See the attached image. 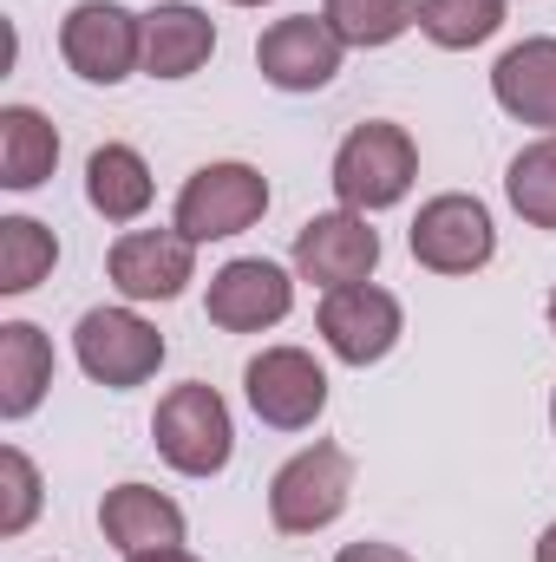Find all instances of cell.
Segmentation results:
<instances>
[{"label":"cell","mask_w":556,"mask_h":562,"mask_svg":"<svg viewBox=\"0 0 556 562\" xmlns=\"http://www.w3.org/2000/svg\"><path fill=\"white\" fill-rule=\"evenodd\" d=\"M59 262V236L33 216H0V294H33Z\"/></svg>","instance_id":"20"},{"label":"cell","mask_w":556,"mask_h":562,"mask_svg":"<svg viewBox=\"0 0 556 562\" xmlns=\"http://www.w3.org/2000/svg\"><path fill=\"white\" fill-rule=\"evenodd\" d=\"M73 360L92 386L105 393H132L144 380H157L164 367V334L144 321L138 307H86L79 327H73Z\"/></svg>","instance_id":"5"},{"label":"cell","mask_w":556,"mask_h":562,"mask_svg":"<svg viewBox=\"0 0 556 562\" xmlns=\"http://www.w3.org/2000/svg\"><path fill=\"white\" fill-rule=\"evenodd\" d=\"M59 59L86 86H125L132 72H144V13L119 0H79L59 20Z\"/></svg>","instance_id":"6"},{"label":"cell","mask_w":556,"mask_h":562,"mask_svg":"<svg viewBox=\"0 0 556 562\" xmlns=\"http://www.w3.org/2000/svg\"><path fill=\"white\" fill-rule=\"evenodd\" d=\"M216 53V20L190 0H164L144 13V72L151 79H190Z\"/></svg>","instance_id":"16"},{"label":"cell","mask_w":556,"mask_h":562,"mask_svg":"<svg viewBox=\"0 0 556 562\" xmlns=\"http://www.w3.org/2000/svg\"><path fill=\"white\" fill-rule=\"evenodd\" d=\"M46 393H53V340L33 321H0V419H33Z\"/></svg>","instance_id":"17"},{"label":"cell","mask_w":556,"mask_h":562,"mask_svg":"<svg viewBox=\"0 0 556 562\" xmlns=\"http://www.w3.org/2000/svg\"><path fill=\"white\" fill-rule=\"evenodd\" d=\"M288 307H294V276L269 262V256H236V262H223L210 288H203V314H210V327H223V334H263V327H281L288 321Z\"/></svg>","instance_id":"11"},{"label":"cell","mask_w":556,"mask_h":562,"mask_svg":"<svg viewBox=\"0 0 556 562\" xmlns=\"http://www.w3.org/2000/svg\"><path fill=\"white\" fill-rule=\"evenodd\" d=\"M263 216H269V177L243 157H223V164H203L184 177L170 223L203 249V243H230V236L256 229Z\"/></svg>","instance_id":"3"},{"label":"cell","mask_w":556,"mask_h":562,"mask_svg":"<svg viewBox=\"0 0 556 562\" xmlns=\"http://www.w3.org/2000/svg\"><path fill=\"white\" fill-rule=\"evenodd\" d=\"M40 504H46L40 464H33L20 445H7V451H0V537H26L33 517H40Z\"/></svg>","instance_id":"24"},{"label":"cell","mask_w":556,"mask_h":562,"mask_svg":"<svg viewBox=\"0 0 556 562\" xmlns=\"http://www.w3.org/2000/svg\"><path fill=\"white\" fill-rule=\"evenodd\" d=\"M59 170V132L40 105L0 112V190H40Z\"/></svg>","instance_id":"19"},{"label":"cell","mask_w":556,"mask_h":562,"mask_svg":"<svg viewBox=\"0 0 556 562\" xmlns=\"http://www.w3.org/2000/svg\"><path fill=\"white\" fill-rule=\"evenodd\" d=\"M243 393L269 431H308L327 413V367L308 347H263L243 367Z\"/></svg>","instance_id":"9"},{"label":"cell","mask_w":556,"mask_h":562,"mask_svg":"<svg viewBox=\"0 0 556 562\" xmlns=\"http://www.w3.org/2000/svg\"><path fill=\"white\" fill-rule=\"evenodd\" d=\"M99 530L119 557H151V550H184V504L164 497L157 484H112L99 497Z\"/></svg>","instance_id":"14"},{"label":"cell","mask_w":556,"mask_h":562,"mask_svg":"<svg viewBox=\"0 0 556 562\" xmlns=\"http://www.w3.org/2000/svg\"><path fill=\"white\" fill-rule=\"evenodd\" d=\"M531 562H556V524H544V537H537V550H531Z\"/></svg>","instance_id":"26"},{"label":"cell","mask_w":556,"mask_h":562,"mask_svg":"<svg viewBox=\"0 0 556 562\" xmlns=\"http://www.w3.org/2000/svg\"><path fill=\"white\" fill-rule=\"evenodd\" d=\"M327 183H334L341 210H360V216L407 203V190L419 183V144H413V132H407V125H393V119H367V125H354V132L341 138V150H334Z\"/></svg>","instance_id":"2"},{"label":"cell","mask_w":556,"mask_h":562,"mask_svg":"<svg viewBox=\"0 0 556 562\" xmlns=\"http://www.w3.org/2000/svg\"><path fill=\"white\" fill-rule=\"evenodd\" d=\"M151 196H157V183H151V164H144L138 144H99L86 157V203L105 223H119V229L138 223L151 210Z\"/></svg>","instance_id":"18"},{"label":"cell","mask_w":556,"mask_h":562,"mask_svg":"<svg viewBox=\"0 0 556 562\" xmlns=\"http://www.w3.org/2000/svg\"><path fill=\"white\" fill-rule=\"evenodd\" d=\"M407 249H413L419 269H432V276H478L498 256V223H491V210L478 196L445 190V196L419 203L413 229H407Z\"/></svg>","instance_id":"8"},{"label":"cell","mask_w":556,"mask_h":562,"mask_svg":"<svg viewBox=\"0 0 556 562\" xmlns=\"http://www.w3.org/2000/svg\"><path fill=\"white\" fill-rule=\"evenodd\" d=\"M374 269H380V229L360 210H321L294 229V276L314 281L321 294L374 281Z\"/></svg>","instance_id":"10"},{"label":"cell","mask_w":556,"mask_h":562,"mask_svg":"<svg viewBox=\"0 0 556 562\" xmlns=\"http://www.w3.org/2000/svg\"><path fill=\"white\" fill-rule=\"evenodd\" d=\"M551 431H556V393H551Z\"/></svg>","instance_id":"30"},{"label":"cell","mask_w":556,"mask_h":562,"mask_svg":"<svg viewBox=\"0 0 556 562\" xmlns=\"http://www.w3.org/2000/svg\"><path fill=\"white\" fill-rule=\"evenodd\" d=\"M551 334H556V288H551Z\"/></svg>","instance_id":"29"},{"label":"cell","mask_w":556,"mask_h":562,"mask_svg":"<svg viewBox=\"0 0 556 562\" xmlns=\"http://www.w3.org/2000/svg\"><path fill=\"white\" fill-rule=\"evenodd\" d=\"M151 445L157 458L177 471V477H223L230 458H236V419H230V400L203 380H184L157 400L151 413Z\"/></svg>","instance_id":"1"},{"label":"cell","mask_w":556,"mask_h":562,"mask_svg":"<svg viewBox=\"0 0 556 562\" xmlns=\"http://www.w3.org/2000/svg\"><path fill=\"white\" fill-rule=\"evenodd\" d=\"M504 196L531 229H556V132H544L537 144H524L504 170Z\"/></svg>","instance_id":"22"},{"label":"cell","mask_w":556,"mask_h":562,"mask_svg":"<svg viewBox=\"0 0 556 562\" xmlns=\"http://www.w3.org/2000/svg\"><path fill=\"white\" fill-rule=\"evenodd\" d=\"M491 99H498L518 125L556 132V33H531V40H518V46L498 53V66H491Z\"/></svg>","instance_id":"15"},{"label":"cell","mask_w":556,"mask_h":562,"mask_svg":"<svg viewBox=\"0 0 556 562\" xmlns=\"http://www.w3.org/2000/svg\"><path fill=\"white\" fill-rule=\"evenodd\" d=\"M347 497H354V458L334 438H314L269 477V524L281 537H314V530L341 524Z\"/></svg>","instance_id":"4"},{"label":"cell","mask_w":556,"mask_h":562,"mask_svg":"<svg viewBox=\"0 0 556 562\" xmlns=\"http://www.w3.org/2000/svg\"><path fill=\"white\" fill-rule=\"evenodd\" d=\"M321 20H327L347 46L374 53V46H393L400 33H413L419 0H321Z\"/></svg>","instance_id":"21"},{"label":"cell","mask_w":556,"mask_h":562,"mask_svg":"<svg viewBox=\"0 0 556 562\" xmlns=\"http://www.w3.org/2000/svg\"><path fill=\"white\" fill-rule=\"evenodd\" d=\"M112 288L138 307V301H177L197 281V243L170 223V229H125L105 256Z\"/></svg>","instance_id":"13"},{"label":"cell","mask_w":556,"mask_h":562,"mask_svg":"<svg viewBox=\"0 0 556 562\" xmlns=\"http://www.w3.org/2000/svg\"><path fill=\"white\" fill-rule=\"evenodd\" d=\"M334 562H413L400 543H374V537H360V543H341V557Z\"/></svg>","instance_id":"25"},{"label":"cell","mask_w":556,"mask_h":562,"mask_svg":"<svg viewBox=\"0 0 556 562\" xmlns=\"http://www.w3.org/2000/svg\"><path fill=\"white\" fill-rule=\"evenodd\" d=\"M341 59H347V40L321 13H288L256 40V66L276 92H327L341 79Z\"/></svg>","instance_id":"12"},{"label":"cell","mask_w":556,"mask_h":562,"mask_svg":"<svg viewBox=\"0 0 556 562\" xmlns=\"http://www.w3.org/2000/svg\"><path fill=\"white\" fill-rule=\"evenodd\" d=\"M314 327H321V340H327V353L341 367H380L400 347V334H407V307L380 281H354V288H327L321 294Z\"/></svg>","instance_id":"7"},{"label":"cell","mask_w":556,"mask_h":562,"mask_svg":"<svg viewBox=\"0 0 556 562\" xmlns=\"http://www.w3.org/2000/svg\"><path fill=\"white\" fill-rule=\"evenodd\" d=\"M504 26V0H419V33L445 53H471Z\"/></svg>","instance_id":"23"},{"label":"cell","mask_w":556,"mask_h":562,"mask_svg":"<svg viewBox=\"0 0 556 562\" xmlns=\"http://www.w3.org/2000/svg\"><path fill=\"white\" fill-rule=\"evenodd\" d=\"M125 562H203V557H190V550H151V557H125Z\"/></svg>","instance_id":"27"},{"label":"cell","mask_w":556,"mask_h":562,"mask_svg":"<svg viewBox=\"0 0 556 562\" xmlns=\"http://www.w3.org/2000/svg\"><path fill=\"white\" fill-rule=\"evenodd\" d=\"M230 7H269V0H230Z\"/></svg>","instance_id":"28"}]
</instances>
